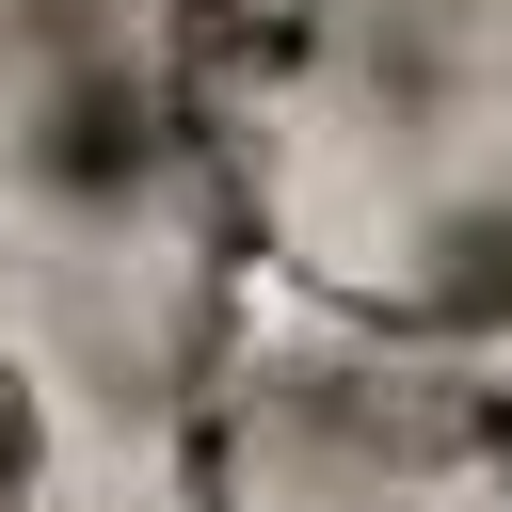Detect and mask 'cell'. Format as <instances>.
<instances>
[{"instance_id": "6da1fadb", "label": "cell", "mask_w": 512, "mask_h": 512, "mask_svg": "<svg viewBox=\"0 0 512 512\" xmlns=\"http://www.w3.org/2000/svg\"><path fill=\"white\" fill-rule=\"evenodd\" d=\"M48 448H64V432H48V368H32V352H0V512H32V496H48Z\"/></svg>"}, {"instance_id": "7a4b0ae2", "label": "cell", "mask_w": 512, "mask_h": 512, "mask_svg": "<svg viewBox=\"0 0 512 512\" xmlns=\"http://www.w3.org/2000/svg\"><path fill=\"white\" fill-rule=\"evenodd\" d=\"M480 464H496V480H512V400H496V416H480Z\"/></svg>"}]
</instances>
